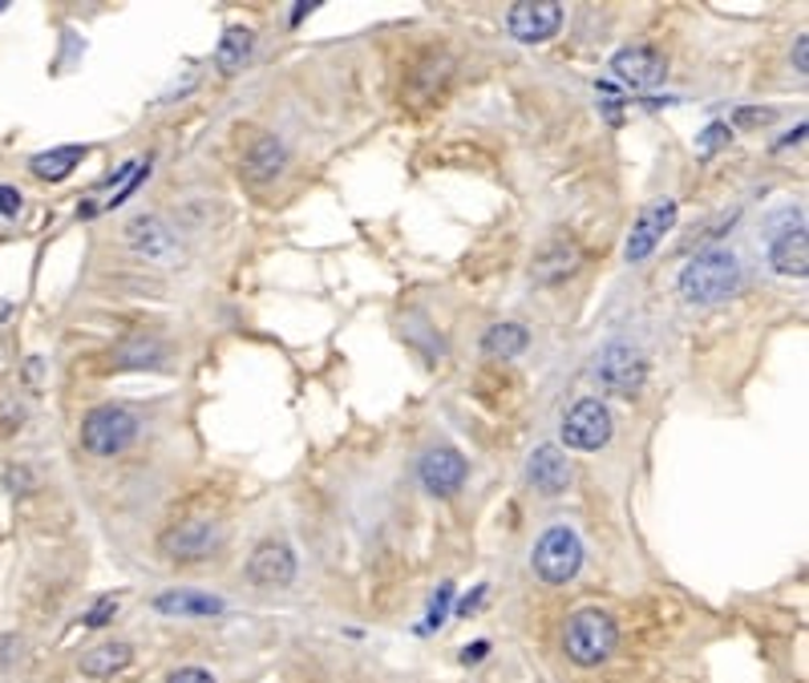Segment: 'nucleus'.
<instances>
[{
  "instance_id": "6",
  "label": "nucleus",
  "mask_w": 809,
  "mask_h": 683,
  "mask_svg": "<svg viewBox=\"0 0 809 683\" xmlns=\"http://www.w3.org/2000/svg\"><path fill=\"white\" fill-rule=\"evenodd\" d=\"M125 243L134 247L138 260L154 263V267H178L183 263V243L175 239L171 227H162L158 219L150 214H138L125 223Z\"/></svg>"
},
{
  "instance_id": "11",
  "label": "nucleus",
  "mask_w": 809,
  "mask_h": 683,
  "mask_svg": "<svg viewBox=\"0 0 809 683\" xmlns=\"http://www.w3.org/2000/svg\"><path fill=\"white\" fill-rule=\"evenodd\" d=\"M562 25V9L555 0H523L511 9V33L526 45L550 41Z\"/></svg>"
},
{
  "instance_id": "21",
  "label": "nucleus",
  "mask_w": 809,
  "mask_h": 683,
  "mask_svg": "<svg viewBox=\"0 0 809 683\" xmlns=\"http://www.w3.org/2000/svg\"><path fill=\"white\" fill-rule=\"evenodd\" d=\"M251 45H255V33H251V29H243V25L227 29L223 41H219V49H215V65H219V74H227V77L239 74V69L248 65V57H251Z\"/></svg>"
},
{
  "instance_id": "27",
  "label": "nucleus",
  "mask_w": 809,
  "mask_h": 683,
  "mask_svg": "<svg viewBox=\"0 0 809 683\" xmlns=\"http://www.w3.org/2000/svg\"><path fill=\"white\" fill-rule=\"evenodd\" d=\"M721 142H729V125H709V130H704V142H700V150H704V154H712V150L721 146Z\"/></svg>"
},
{
  "instance_id": "16",
  "label": "nucleus",
  "mask_w": 809,
  "mask_h": 683,
  "mask_svg": "<svg viewBox=\"0 0 809 683\" xmlns=\"http://www.w3.org/2000/svg\"><path fill=\"white\" fill-rule=\"evenodd\" d=\"M773 267L781 275H797V279H806L809 275V239H806V227H794V231H785V235L773 239V251H769Z\"/></svg>"
},
{
  "instance_id": "19",
  "label": "nucleus",
  "mask_w": 809,
  "mask_h": 683,
  "mask_svg": "<svg viewBox=\"0 0 809 683\" xmlns=\"http://www.w3.org/2000/svg\"><path fill=\"white\" fill-rule=\"evenodd\" d=\"M89 150L86 146H57V150H45V154H33L29 158V170L45 183H62V178L74 175V166H81Z\"/></svg>"
},
{
  "instance_id": "10",
  "label": "nucleus",
  "mask_w": 809,
  "mask_h": 683,
  "mask_svg": "<svg viewBox=\"0 0 809 683\" xmlns=\"http://www.w3.org/2000/svg\"><path fill=\"white\" fill-rule=\"evenodd\" d=\"M417 473H422V485L429 489V494H434V497H449L453 489H461V482H466L470 465H466V458H461L458 449L437 445V449H429V453L422 458Z\"/></svg>"
},
{
  "instance_id": "14",
  "label": "nucleus",
  "mask_w": 809,
  "mask_h": 683,
  "mask_svg": "<svg viewBox=\"0 0 809 683\" xmlns=\"http://www.w3.org/2000/svg\"><path fill=\"white\" fill-rule=\"evenodd\" d=\"M526 477H531V485H535L538 494L559 497V494H567V485H571V465H567V458H562L555 445H538L535 453H531Z\"/></svg>"
},
{
  "instance_id": "29",
  "label": "nucleus",
  "mask_w": 809,
  "mask_h": 683,
  "mask_svg": "<svg viewBox=\"0 0 809 683\" xmlns=\"http://www.w3.org/2000/svg\"><path fill=\"white\" fill-rule=\"evenodd\" d=\"M794 65H797V74H806V69H809V37H797V45H794Z\"/></svg>"
},
{
  "instance_id": "5",
  "label": "nucleus",
  "mask_w": 809,
  "mask_h": 683,
  "mask_svg": "<svg viewBox=\"0 0 809 683\" xmlns=\"http://www.w3.org/2000/svg\"><path fill=\"white\" fill-rule=\"evenodd\" d=\"M219 542H223V526L211 522V518H187V522H175L158 538V550L171 562H199L215 554Z\"/></svg>"
},
{
  "instance_id": "20",
  "label": "nucleus",
  "mask_w": 809,
  "mask_h": 683,
  "mask_svg": "<svg viewBox=\"0 0 809 683\" xmlns=\"http://www.w3.org/2000/svg\"><path fill=\"white\" fill-rule=\"evenodd\" d=\"M531 344V335H526L523 323H494V328H485L482 335V352L490 361H511L518 352Z\"/></svg>"
},
{
  "instance_id": "30",
  "label": "nucleus",
  "mask_w": 809,
  "mask_h": 683,
  "mask_svg": "<svg viewBox=\"0 0 809 683\" xmlns=\"http://www.w3.org/2000/svg\"><path fill=\"white\" fill-rule=\"evenodd\" d=\"M736 122H773V110H741Z\"/></svg>"
},
{
  "instance_id": "13",
  "label": "nucleus",
  "mask_w": 809,
  "mask_h": 683,
  "mask_svg": "<svg viewBox=\"0 0 809 683\" xmlns=\"http://www.w3.org/2000/svg\"><path fill=\"white\" fill-rule=\"evenodd\" d=\"M248 574L255 586H287L296 579V554L284 547V542H263L248 562Z\"/></svg>"
},
{
  "instance_id": "15",
  "label": "nucleus",
  "mask_w": 809,
  "mask_h": 683,
  "mask_svg": "<svg viewBox=\"0 0 809 683\" xmlns=\"http://www.w3.org/2000/svg\"><path fill=\"white\" fill-rule=\"evenodd\" d=\"M575 267H579V247H575L571 239H555V243H547L535 255L531 275H535L538 284H559L567 275H575Z\"/></svg>"
},
{
  "instance_id": "23",
  "label": "nucleus",
  "mask_w": 809,
  "mask_h": 683,
  "mask_svg": "<svg viewBox=\"0 0 809 683\" xmlns=\"http://www.w3.org/2000/svg\"><path fill=\"white\" fill-rule=\"evenodd\" d=\"M449 603H453V583H441L437 586L434 603H429V627H441V623H446Z\"/></svg>"
},
{
  "instance_id": "31",
  "label": "nucleus",
  "mask_w": 809,
  "mask_h": 683,
  "mask_svg": "<svg viewBox=\"0 0 809 683\" xmlns=\"http://www.w3.org/2000/svg\"><path fill=\"white\" fill-rule=\"evenodd\" d=\"M485 651H490V643H473V647H466V663H478V659H485Z\"/></svg>"
},
{
  "instance_id": "24",
  "label": "nucleus",
  "mask_w": 809,
  "mask_h": 683,
  "mask_svg": "<svg viewBox=\"0 0 809 683\" xmlns=\"http://www.w3.org/2000/svg\"><path fill=\"white\" fill-rule=\"evenodd\" d=\"M21 639H17V635H0V671L4 668H13L17 659H21Z\"/></svg>"
},
{
  "instance_id": "3",
  "label": "nucleus",
  "mask_w": 809,
  "mask_h": 683,
  "mask_svg": "<svg viewBox=\"0 0 809 683\" xmlns=\"http://www.w3.org/2000/svg\"><path fill=\"white\" fill-rule=\"evenodd\" d=\"M134 437H138V417L118 409V405L89 409L86 421H81V445H86L94 458H118L122 449L134 445Z\"/></svg>"
},
{
  "instance_id": "28",
  "label": "nucleus",
  "mask_w": 809,
  "mask_h": 683,
  "mask_svg": "<svg viewBox=\"0 0 809 683\" xmlns=\"http://www.w3.org/2000/svg\"><path fill=\"white\" fill-rule=\"evenodd\" d=\"M21 211V190L0 187V214H17Z\"/></svg>"
},
{
  "instance_id": "17",
  "label": "nucleus",
  "mask_w": 809,
  "mask_h": 683,
  "mask_svg": "<svg viewBox=\"0 0 809 683\" xmlns=\"http://www.w3.org/2000/svg\"><path fill=\"white\" fill-rule=\"evenodd\" d=\"M280 170H284V146H280L272 134L251 137L248 154H243V175L255 178V183H267V178H275Z\"/></svg>"
},
{
  "instance_id": "8",
  "label": "nucleus",
  "mask_w": 809,
  "mask_h": 683,
  "mask_svg": "<svg viewBox=\"0 0 809 683\" xmlns=\"http://www.w3.org/2000/svg\"><path fill=\"white\" fill-rule=\"evenodd\" d=\"M562 441L571 449H583V453L603 449L611 441V409L595 397L579 400V405L562 417Z\"/></svg>"
},
{
  "instance_id": "12",
  "label": "nucleus",
  "mask_w": 809,
  "mask_h": 683,
  "mask_svg": "<svg viewBox=\"0 0 809 683\" xmlns=\"http://www.w3.org/2000/svg\"><path fill=\"white\" fill-rule=\"evenodd\" d=\"M611 69H615V77H620L623 86L632 89H652L664 81V57L656 49H647V45H627V49H620L615 57H611Z\"/></svg>"
},
{
  "instance_id": "9",
  "label": "nucleus",
  "mask_w": 809,
  "mask_h": 683,
  "mask_svg": "<svg viewBox=\"0 0 809 683\" xmlns=\"http://www.w3.org/2000/svg\"><path fill=\"white\" fill-rule=\"evenodd\" d=\"M673 223H676V199H660L652 202L647 211H639V219L632 227V239H627V260L644 263L656 251V243L673 231Z\"/></svg>"
},
{
  "instance_id": "2",
  "label": "nucleus",
  "mask_w": 809,
  "mask_h": 683,
  "mask_svg": "<svg viewBox=\"0 0 809 683\" xmlns=\"http://www.w3.org/2000/svg\"><path fill=\"white\" fill-rule=\"evenodd\" d=\"M620 643V631H615V619L603 615V610H579L571 623H567V659L579 663V668H595L615 651Z\"/></svg>"
},
{
  "instance_id": "26",
  "label": "nucleus",
  "mask_w": 809,
  "mask_h": 683,
  "mask_svg": "<svg viewBox=\"0 0 809 683\" xmlns=\"http://www.w3.org/2000/svg\"><path fill=\"white\" fill-rule=\"evenodd\" d=\"M166 683H215V675L211 671H203V668H178Z\"/></svg>"
},
{
  "instance_id": "25",
  "label": "nucleus",
  "mask_w": 809,
  "mask_h": 683,
  "mask_svg": "<svg viewBox=\"0 0 809 683\" xmlns=\"http://www.w3.org/2000/svg\"><path fill=\"white\" fill-rule=\"evenodd\" d=\"M113 610H118V598H101L98 607L86 615V627H106L113 619Z\"/></svg>"
},
{
  "instance_id": "4",
  "label": "nucleus",
  "mask_w": 809,
  "mask_h": 683,
  "mask_svg": "<svg viewBox=\"0 0 809 683\" xmlns=\"http://www.w3.org/2000/svg\"><path fill=\"white\" fill-rule=\"evenodd\" d=\"M579 566H583V542H579V535H575L571 526H550L535 547V574L543 583L562 586L579 574Z\"/></svg>"
},
{
  "instance_id": "7",
  "label": "nucleus",
  "mask_w": 809,
  "mask_h": 683,
  "mask_svg": "<svg viewBox=\"0 0 809 683\" xmlns=\"http://www.w3.org/2000/svg\"><path fill=\"white\" fill-rule=\"evenodd\" d=\"M595 376L599 385L608 388V393H615V397H635L647 381V364L632 344H608V349L599 352Z\"/></svg>"
},
{
  "instance_id": "1",
  "label": "nucleus",
  "mask_w": 809,
  "mask_h": 683,
  "mask_svg": "<svg viewBox=\"0 0 809 683\" xmlns=\"http://www.w3.org/2000/svg\"><path fill=\"white\" fill-rule=\"evenodd\" d=\"M741 287V263L733 251H700L680 272V296L688 304H721Z\"/></svg>"
},
{
  "instance_id": "22",
  "label": "nucleus",
  "mask_w": 809,
  "mask_h": 683,
  "mask_svg": "<svg viewBox=\"0 0 809 683\" xmlns=\"http://www.w3.org/2000/svg\"><path fill=\"white\" fill-rule=\"evenodd\" d=\"M154 607L162 615H178V619H207V615H223V603L211 595H190V591H175V595H162Z\"/></svg>"
},
{
  "instance_id": "18",
  "label": "nucleus",
  "mask_w": 809,
  "mask_h": 683,
  "mask_svg": "<svg viewBox=\"0 0 809 683\" xmlns=\"http://www.w3.org/2000/svg\"><path fill=\"white\" fill-rule=\"evenodd\" d=\"M130 659H134V647L130 643H101L81 656V675H89V680H113L118 671L130 668Z\"/></svg>"
}]
</instances>
